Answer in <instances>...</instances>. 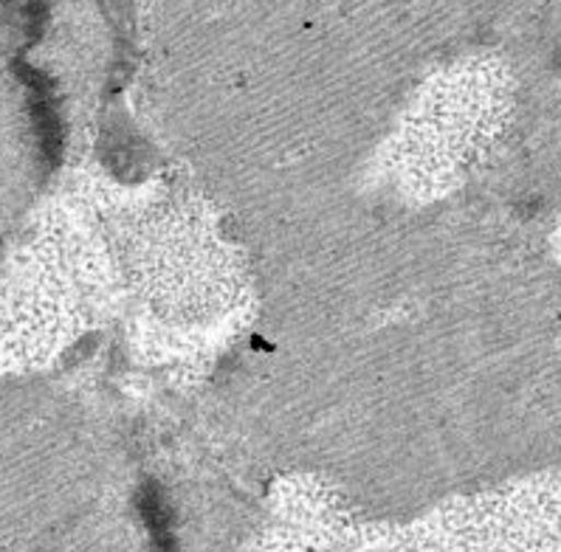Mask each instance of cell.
<instances>
[{"mask_svg":"<svg viewBox=\"0 0 561 552\" xmlns=\"http://www.w3.org/2000/svg\"><path fill=\"white\" fill-rule=\"evenodd\" d=\"M26 85H28V102H32L34 130H37V138H41V147L43 152H46L48 164H57V161H60V147H62L60 113H57V107H54L48 85L37 77V73L26 71Z\"/></svg>","mask_w":561,"mask_h":552,"instance_id":"cell-1","label":"cell"}]
</instances>
